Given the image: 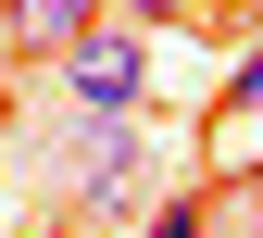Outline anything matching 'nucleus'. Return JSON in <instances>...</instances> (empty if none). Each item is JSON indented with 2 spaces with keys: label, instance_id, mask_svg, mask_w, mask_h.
<instances>
[{
  "label": "nucleus",
  "instance_id": "39448f33",
  "mask_svg": "<svg viewBox=\"0 0 263 238\" xmlns=\"http://www.w3.org/2000/svg\"><path fill=\"white\" fill-rule=\"evenodd\" d=\"M226 100H238V113H263V50L238 63V88H226Z\"/></svg>",
  "mask_w": 263,
  "mask_h": 238
},
{
  "label": "nucleus",
  "instance_id": "f03ea898",
  "mask_svg": "<svg viewBox=\"0 0 263 238\" xmlns=\"http://www.w3.org/2000/svg\"><path fill=\"white\" fill-rule=\"evenodd\" d=\"M63 63V100L76 113H138L151 100V63H138V38H113V25H88L76 50H50Z\"/></svg>",
  "mask_w": 263,
  "mask_h": 238
},
{
  "label": "nucleus",
  "instance_id": "423d86ee",
  "mask_svg": "<svg viewBox=\"0 0 263 238\" xmlns=\"http://www.w3.org/2000/svg\"><path fill=\"white\" fill-rule=\"evenodd\" d=\"M125 13H138V25H163V13H188V0H125Z\"/></svg>",
  "mask_w": 263,
  "mask_h": 238
},
{
  "label": "nucleus",
  "instance_id": "0eeeda50",
  "mask_svg": "<svg viewBox=\"0 0 263 238\" xmlns=\"http://www.w3.org/2000/svg\"><path fill=\"white\" fill-rule=\"evenodd\" d=\"M238 213H251V238H263V176H251V188H238Z\"/></svg>",
  "mask_w": 263,
  "mask_h": 238
},
{
  "label": "nucleus",
  "instance_id": "7ed1b4c3",
  "mask_svg": "<svg viewBox=\"0 0 263 238\" xmlns=\"http://www.w3.org/2000/svg\"><path fill=\"white\" fill-rule=\"evenodd\" d=\"M101 13H113V0H0V25H13V50H38V63H50V50H76V38H88Z\"/></svg>",
  "mask_w": 263,
  "mask_h": 238
},
{
  "label": "nucleus",
  "instance_id": "20e7f679",
  "mask_svg": "<svg viewBox=\"0 0 263 238\" xmlns=\"http://www.w3.org/2000/svg\"><path fill=\"white\" fill-rule=\"evenodd\" d=\"M138 238H201V200H188V188H176V200H151V226H138Z\"/></svg>",
  "mask_w": 263,
  "mask_h": 238
},
{
  "label": "nucleus",
  "instance_id": "f257e3e1",
  "mask_svg": "<svg viewBox=\"0 0 263 238\" xmlns=\"http://www.w3.org/2000/svg\"><path fill=\"white\" fill-rule=\"evenodd\" d=\"M151 188V151H138V113H88V138H76V213H125V200Z\"/></svg>",
  "mask_w": 263,
  "mask_h": 238
}]
</instances>
